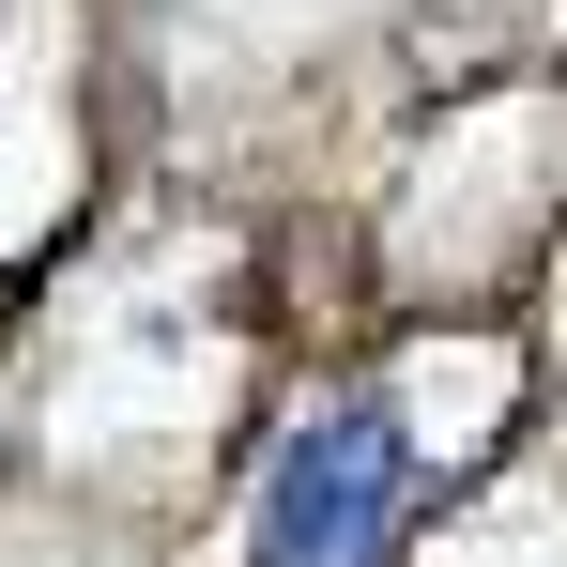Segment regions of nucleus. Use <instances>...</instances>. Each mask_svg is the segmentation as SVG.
Here are the masks:
<instances>
[{
  "mask_svg": "<svg viewBox=\"0 0 567 567\" xmlns=\"http://www.w3.org/2000/svg\"><path fill=\"white\" fill-rule=\"evenodd\" d=\"M399 522H414L399 399H322L246 506V567H399Z\"/></svg>",
  "mask_w": 567,
  "mask_h": 567,
  "instance_id": "obj_1",
  "label": "nucleus"
}]
</instances>
